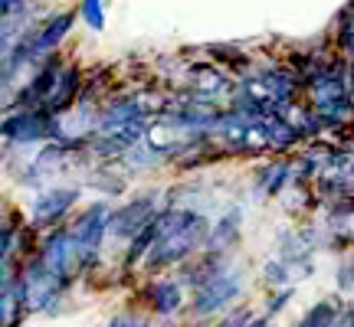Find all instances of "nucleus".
Listing matches in <instances>:
<instances>
[{
	"label": "nucleus",
	"mask_w": 354,
	"mask_h": 327,
	"mask_svg": "<svg viewBox=\"0 0 354 327\" xmlns=\"http://www.w3.org/2000/svg\"><path fill=\"white\" fill-rule=\"evenodd\" d=\"M207 226H210L207 213L194 210V206H174L167 229L158 236V242H154L151 249L145 252V259H141L138 268L145 275H161L167 268L187 262L190 255H197V252L203 249Z\"/></svg>",
	"instance_id": "f257e3e1"
},
{
	"label": "nucleus",
	"mask_w": 354,
	"mask_h": 327,
	"mask_svg": "<svg viewBox=\"0 0 354 327\" xmlns=\"http://www.w3.org/2000/svg\"><path fill=\"white\" fill-rule=\"evenodd\" d=\"M109 203H92L88 210L69 223V232L76 239L79 249V265H82V275L95 272L102 262V242H105V226H109Z\"/></svg>",
	"instance_id": "f03ea898"
},
{
	"label": "nucleus",
	"mask_w": 354,
	"mask_h": 327,
	"mask_svg": "<svg viewBox=\"0 0 354 327\" xmlns=\"http://www.w3.org/2000/svg\"><path fill=\"white\" fill-rule=\"evenodd\" d=\"M37 259L46 265V268H50L56 278H63L69 288H73V281L82 275L76 239H73V232H69V226H66V223L46 229V232L39 236V242H37Z\"/></svg>",
	"instance_id": "7ed1b4c3"
},
{
	"label": "nucleus",
	"mask_w": 354,
	"mask_h": 327,
	"mask_svg": "<svg viewBox=\"0 0 354 327\" xmlns=\"http://www.w3.org/2000/svg\"><path fill=\"white\" fill-rule=\"evenodd\" d=\"M240 295H243V272L236 265H227L216 278L203 281L201 288H194L190 315L194 317H214V315H220V311H227Z\"/></svg>",
	"instance_id": "20e7f679"
},
{
	"label": "nucleus",
	"mask_w": 354,
	"mask_h": 327,
	"mask_svg": "<svg viewBox=\"0 0 354 327\" xmlns=\"http://www.w3.org/2000/svg\"><path fill=\"white\" fill-rule=\"evenodd\" d=\"M161 210V193H138L125 200L118 210H109V226H105V239H118V242H128L135 232H138L145 223H151V216Z\"/></svg>",
	"instance_id": "39448f33"
},
{
	"label": "nucleus",
	"mask_w": 354,
	"mask_h": 327,
	"mask_svg": "<svg viewBox=\"0 0 354 327\" xmlns=\"http://www.w3.org/2000/svg\"><path fill=\"white\" fill-rule=\"evenodd\" d=\"M79 203V187H46L37 193V200L30 206V226L46 232V229L66 223V216L73 213Z\"/></svg>",
	"instance_id": "423d86ee"
},
{
	"label": "nucleus",
	"mask_w": 354,
	"mask_h": 327,
	"mask_svg": "<svg viewBox=\"0 0 354 327\" xmlns=\"http://www.w3.org/2000/svg\"><path fill=\"white\" fill-rule=\"evenodd\" d=\"M50 115L39 108H10L7 118H0V138L10 144H37V141L50 138Z\"/></svg>",
	"instance_id": "0eeeda50"
},
{
	"label": "nucleus",
	"mask_w": 354,
	"mask_h": 327,
	"mask_svg": "<svg viewBox=\"0 0 354 327\" xmlns=\"http://www.w3.org/2000/svg\"><path fill=\"white\" fill-rule=\"evenodd\" d=\"M63 63H66V59L59 56V50L46 52V56L37 63V72H33V76L26 79L24 86L10 95V108H39V105H43V99L50 95L53 82H56V72H59V66H63Z\"/></svg>",
	"instance_id": "6e6552de"
},
{
	"label": "nucleus",
	"mask_w": 354,
	"mask_h": 327,
	"mask_svg": "<svg viewBox=\"0 0 354 327\" xmlns=\"http://www.w3.org/2000/svg\"><path fill=\"white\" fill-rule=\"evenodd\" d=\"M82 66L79 63H63L59 72H56V82H53L50 95L43 99L39 112L50 115V118H59V115H69L73 105L79 101V88H82Z\"/></svg>",
	"instance_id": "1a4fd4ad"
},
{
	"label": "nucleus",
	"mask_w": 354,
	"mask_h": 327,
	"mask_svg": "<svg viewBox=\"0 0 354 327\" xmlns=\"http://www.w3.org/2000/svg\"><path fill=\"white\" fill-rule=\"evenodd\" d=\"M184 88H187L194 99H203V101H214L220 95L233 92V82L230 76L214 63H194L187 66V76H184Z\"/></svg>",
	"instance_id": "9d476101"
},
{
	"label": "nucleus",
	"mask_w": 354,
	"mask_h": 327,
	"mask_svg": "<svg viewBox=\"0 0 354 327\" xmlns=\"http://www.w3.org/2000/svg\"><path fill=\"white\" fill-rule=\"evenodd\" d=\"M141 301L151 308V315L158 317H171L184 308V285L177 278H151L145 281L141 288Z\"/></svg>",
	"instance_id": "9b49d317"
},
{
	"label": "nucleus",
	"mask_w": 354,
	"mask_h": 327,
	"mask_svg": "<svg viewBox=\"0 0 354 327\" xmlns=\"http://www.w3.org/2000/svg\"><path fill=\"white\" fill-rule=\"evenodd\" d=\"M73 26H76V13L73 10L53 13V17H46L43 23H33V56H37V63L46 56V52L59 50V43L73 33Z\"/></svg>",
	"instance_id": "f8f14e48"
},
{
	"label": "nucleus",
	"mask_w": 354,
	"mask_h": 327,
	"mask_svg": "<svg viewBox=\"0 0 354 327\" xmlns=\"http://www.w3.org/2000/svg\"><path fill=\"white\" fill-rule=\"evenodd\" d=\"M240 236H243V210L240 206H230L216 223L207 226L203 252H220V255H230V249H236Z\"/></svg>",
	"instance_id": "ddd939ff"
},
{
	"label": "nucleus",
	"mask_w": 354,
	"mask_h": 327,
	"mask_svg": "<svg viewBox=\"0 0 354 327\" xmlns=\"http://www.w3.org/2000/svg\"><path fill=\"white\" fill-rule=\"evenodd\" d=\"M203 52L210 56V63L214 66L230 69V79H246L256 66V59L250 56V52L240 50V46H230V43H210V46H203Z\"/></svg>",
	"instance_id": "4468645a"
},
{
	"label": "nucleus",
	"mask_w": 354,
	"mask_h": 327,
	"mask_svg": "<svg viewBox=\"0 0 354 327\" xmlns=\"http://www.w3.org/2000/svg\"><path fill=\"white\" fill-rule=\"evenodd\" d=\"M289 184H292V157L269 161L256 170V193H263V197H279Z\"/></svg>",
	"instance_id": "2eb2a0df"
},
{
	"label": "nucleus",
	"mask_w": 354,
	"mask_h": 327,
	"mask_svg": "<svg viewBox=\"0 0 354 327\" xmlns=\"http://www.w3.org/2000/svg\"><path fill=\"white\" fill-rule=\"evenodd\" d=\"M331 50L351 59L354 52V23H351V3H344L338 17H335V30H331Z\"/></svg>",
	"instance_id": "dca6fc26"
},
{
	"label": "nucleus",
	"mask_w": 354,
	"mask_h": 327,
	"mask_svg": "<svg viewBox=\"0 0 354 327\" xmlns=\"http://www.w3.org/2000/svg\"><path fill=\"white\" fill-rule=\"evenodd\" d=\"M342 308L344 304L338 301V298H325V301H318L315 308H308V315H305L295 327H335Z\"/></svg>",
	"instance_id": "f3484780"
},
{
	"label": "nucleus",
	"mask_w": 354,
	"mask_h": 327,
	"mask_svg": "<svg viewBox=\"0 0 354 327\" xmlns=\"http://www.w3.org/2000/svg\"><path fill=\"white\" fill-rule=\"evenodd\" d=\"M26 317V308L13 298L10 285L0 288V327H20Z\"/></svg>",
	"instance_id": "a211bd4d"
},
{
	"label": "nucleus",
	"mask_w": 354,
	"mask_h": 327,
	"mask_svg": "<svg viewBox=\"0 0 354 327\" xmlns=\"http://www.w3.org/2000/svg\"><path fill=\"white\" fill-rule=\"evenodd\" d=\"M263 281L266 285H272V288H286V285H292L295 278H292V268L282 259H269V262L263 265Z\"/></svg>",
	"instance_id": "6ab92c4d"
},
{
	"label": "nucleus",
	"mask_w": 354,
	"mask_h": 327,
	"mask_svg": "<svg viewBox=\"0 0 354 327\" xmlns=\"http://www.w3.org/2000/svg\"><path fill=\"white\" fill-rule=\"evenodd\" d=\"M76 17L86 20V26L92 33H102V30H105V3H102V0H82Z\"/></svg>",
	"instance_id": "aec40b11"
},
{
	"label": "nucleus",
	"mask_w": 354,
	"mask_h": 327,
	"mask_svg": "<svg viewBox=\"0 0 354 327\" xmlns=\"http://www.w3.org/2000/svg\"><path fill=\"white\" fill-rule=\"evenodd\" d=\"M292 298H295V288H292V285H286V288H276V295H272V298H269V304H266V317H276L279 311H282V308L292 301Z\"/></svg>",
	"instance_id": "412c9836"
},
{
	"label": "nucleus",
	"mask_w": 354,
	"mask_h": 327,
	"mask_svg": "<svg viewBox=\"0 0 354 327\" xmlns=\"http://www.w3.org/2000/svg\"><path fill=\"white\" fill-rule=\"evenodd\" d=\"M351 285H354V265H351V259H344V262L338 265V288H342L344 295H351Z\"/></svg>",
	"instance_id": "4be33fe9"
},
{
	"label": "nucleus",
	"mask_w": 354,
	"mask_h": 327,
	"mask_svg": "<svg viewBox=\"0 0 354 327\" xmlns=\"http://www.w3.org/2000/svg\"><path fill=\"white\" fill-rule=\"evenodd\" d=\"M250 317H253V311H250V308H236V311H230V315L223 317L216 327H246V321H250Z\"/></svg>",
	"instance_id": "5701e85b"
},
{
	"label": "nucleus",
	"mask_w": 354,
	"mask_h": 327,
	"mask_svg": "<svg viewBox=\"0 0 354 327\" xmlns=\"http://www.w3.org/2000/svg\"><path fill=\"white\" fill-rule=\"evenodd\" d=\"M135 317H138V315H131V311H122V315H115L112 321H109V327H131V324H135Z\"/></svg>",
	"instance_id": "b1692460"
},
{
	"label": "nucleus",
	"mask_w": 354,
	"mask_h": 327,
	"mask_svg": "<svg viewBox=\"0 0 354 327\" xmlns=\"http://www.w3.org/2000/svg\"><path fill=\"white\" fill-rule=\"evenodd\" d=\"M269 321H272V317H250V321H246V327H269Z\"/></svg>",
	"instance_id": "393cba45"
}]
</instances>
